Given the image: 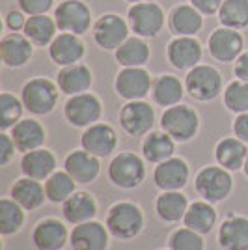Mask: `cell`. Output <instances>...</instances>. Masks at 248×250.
I'll list each match as a JSON object with an SVG mask.
<instances>
[{
  "label": "cell",
  "mask_w": 248,
  "mask_h": 250,
  "mask_svg": "<svg viewBox=\"0 0 248 250\" xmlns=\"http://www.w3.org/2000/svg\"><path fill=\"white\" fill-rule=\"evenodd\" d=\"M19 10L30 15H45L54 6V0H17Z\"/></svg>",
  "instance_id": "obj_42"
},
{
  "label": "cell",
  "mask_w": 248,
  "mask_h": 250,
  "mask_svg": "<svg viewBox=\"0 0 248 250\" xmlns=\"http://www.w3.org/2000/svg\"><path fill=\"white\" fill-rule=\"evenodd\" d=\"M24 110L26 108L22 104L21 97H15L10 92H2L0 94V129L11 131V127L22 120Z\"/></svg>",
  "instance_id": "obj_39"
},
{
  "label": "cell",
  "mask_w": 248,
  "mask_h": 250,
  "mask_svg": "<svg viewBox=\"0 0 248 250\" xmlns=\"http://www.w3.org/2000/svg\"><path fill=\"white\" fill-rule=\"evenodd\" d=\"M11 138L17 146V151L21 153H28L45 144L47 138V131L38 120L34 118H22L19 124L11 127Z\"/></svg>",
  "instance_id": "obj_26"
},
{
  "label": "cell",
  "mask_w": 248,
  "mask_h": 250,
  "mask_svg": "<svg viewBox=\"0 0 248 250\" xmlns=\"http://www.w3.org/2000/svg\"><path fill=\"white\" fill-rule=\"evenodd\" d=\"M161 129L168 133L176 142L185 144L192 140L200 131V116L190 104H174L165 108L161 116Z\"/></svg>",
  "instance_id": "obj_4"
},
{
  "label": "cell",
  "mask_w": 248,
  "mask_h": 250,
  "mask_svg": "<svg viewBox=\"0 0 248 250\" xmlns=\"http://www.w3.org/2000/svg\"><path fill=\"white\" fill-rule=\"evenodd\" d=\"M149 45L140 36L129 38L114 51V56L122 67H144L149 60Z\"/></svg>",
  "instance_id": "obj_34"
},
{
  "label": "cell",
  "mask_w": 248,
  "mask_h": 250,
  "mask_svg": "<svg viewBox=\"0 0 248 250\" xmlns=\"http://www.w3.org/2000/svg\"><path fill=\"white\" fill-rule=\"evenodd\" d=\"M84 52H86V47L83 40L77 34H69V32L58 34L54 42L49 45V58L58 67L79 63L84 58Z\"/></svg>",
  "instance_id": "obj_20"
},
{
  "label": "cell",
  "mask_w": 248,
  "mask_h": 250,
  "mask_svg": "<svg viewBox=\"0 0 248 250\" xmlns=\"http://www.w3.org/2000/svg\"><path fill=\"white\" fill-rule=\"evenodd\" d=\"M168 250H170V249H168Z\"/></svg>",
  "instance_id": "obj_50"
},
{
  "label": "cell",
  "mask_w": 248,
  "mask_h": 250,
  "mask_svg": "<svg viewBox=\"0 0 248 250\" xmlns=\"http://www.w3.org/2000/svg\"><path fill=\"white\" fill-rule=\"evenodd\" d=\"M185 83H181L176 75H161L153 81V88H151V97H153V103L168 108V106H174L179 104L183 95H185Z\"/></svg>",
  "instance_id": "obj_32"
},
{
  "label": "cell",
  "mask_w": 248,
  "mask_h": 250,
  "mask_svg": "<svg viewBox=\"0 0 248 250\" xmlns=\"http://www.w3.org/2000/svg\"><path fill=\"white\" fill-rule=\"evenodd\" d=\"M243 172H245V176L248 177V155H247V161H245V167H243Z\"/></svg>",
  "instance_id": "obj_48"
},
{
  "label": "cell",
  "mask_w": 248,
  "mask_h": 250,
  "mask_svg": "<svg viewBox=\"0 0 248 250\" xmlns=\"http://www.w3.org/2000/svg\"><path fill=\"white\" fill-rule=\"evenodd\" d=\"M144 211L135 202H118L106 211V228L120 241H131L144 229Z\"/></svg>",
  "instance_id": "obj_1"
},
{
  "label": "cell",
  "mask_w": 248,
  "mask_h": 250,
  "mask_svg": "<svg viewBox=\"0 0 248 250\" xmlns=\"http://www.w3.org/2000/svg\"><path fill=\"white\" fill-rule=\"evenodd\" d=\"M168 247L170 250H204V235L183 226L172 231L168 239Z\"/></svg>",
  "instance_id": "obj_41"
},
{
  "label": "cell",
  "mask_w": 248,
  "mask_h": 250,
  "mask_svg": "<svg viewBox=\"0 0 248 250\" xmlns=\"http://www.w3.org/2000/svg\"><path fill=\"white\" fill-rule=\"evenodd\" d=\"M26 21H28V17H26V13L21 10H10L6 13V17H4V22H6V28L11 32H21L24 30V26H26Z\"/></svg>",
  "instance_id": "obj_44"
},
{
  "label": "cell",
  "mask_w": 248,
  "mask_h": 250,
  "mask_svg": "<svg viewBox=\"0 0 248 250\" xmlns=\"http://www.w3.org/2000/svg\"><path fill=\"white\" fill-rule=\"evenodd\" d=\"M71 250H108L110 247V231L106 224L97 220H88L73 226L69 235Z\"/></svg>",
  "instance_id": "obj_14"
},
{
  "label": "cell",
  "mask_w": 248,
  "mask_h": 250,
  "mask_svg": "<svg viewBox=\"0 0 248 250\" xmlns=\"http://www.w3.org/2000/svg\"><path fill=\"white\" fill-rule=\"evenodd\" d=\"M63 170L77 181V185H90L101 174V163L99 157L81 147L67 153L63 161Z\"/></svg>",
  "instance_id": "obj_17"
},
{
  "label": "cell",
  "mask_w": 248,
  "mask_h": 250,
  "mask_svg": "<svg viewBox=\"0 0 248 250\" xmlns=\"http://www.w3.org/2000/svg\"><path fill=\"white\" fill-rule=\"evenodd\" d=\"M120 125L125 133L133 138L145 136L151 133L155 125V110L144 99L140 101H127L120 108Z\"/></svg>",
  "instance_id": "obj_11"
},
{
  "label": "cell",
  "mask_w": 248,
  "mask_h": 250,
  "mask_svg": "<svg viewBox=\"0 0 248 250\" xmlns=\"http://www.w3.org/2000/svg\"><path fill=\"white\" fill-rule=\"evenodd\" d=\"M71 231L58 219H43L40 220L32 231V243L36 250H63L69 243Z\"/></svg>",
  "instance_id": "obj_18"
},
{
  "label": "cell",
  "mask_w": 248,
  "mask_h": 250,
  "mask_svg": "<svg viewBox=\"0 0 248 250\" xmlns=\"http://www.w3.org/2000/svg\"><path fill=\"white\" fill-rule=\"evenodd\" d=\"M168 26L174 36L194 38L204 26V15L192 4H179L168 15Z\"/></svg>",
  "instance_id": "obj_28"
},
{
  "label": "cell",
  "mask_w": 248,
  "mask_h": 250,
  "mask_svg": "<svg viewBox=\"0 0 248 250\" xmlns=\"http://www.w3.org/2000/svg\"><path fill=\"white\" fill-rule=\"evenodd\" d=\"M248 155V147L243 140H239L237 136H227L218 140V144L215 146V159L217 165L222 168H226L229 172H237L243 170L245 161Z\"/></svg>",
  "instance_id": "obj_30"
},
{
  "label": "cell",
  "mask_w": 248,
  "mask_h": 250,
  "mask_svg": "<svg viewBox=\"0 0 248 250\" xmlns=\"http://www.w3.org/2000/svg\"><path fill=\"white\" fill-rule=\"evenodd\" d=\"M127 21L135 36L140 38H155L165 26V10L157 2H138L131 4L127 11Z\"/></svg>",
  "instance_id": "obj_7"
},
{
  "label": "cell",
  "mask_w": 248,
  "mask_h": 250,
  "mask_svg": "<svg viewBox=\"0 0 248 250\" xmlns=\"http://www.w3.org/2000/svg\"><path fill=\"white\" fill-rule=\"evenodd\" d=\"M58 161L56 155L47 147H38L34 151L22 153L21 159V172L22 176L38 179V181H47L49 177L56 172Z\"/></svg>",
  "instance_id": "obj_24"
},
{
  "label": "cell",
  "mask_w": 248,
  "mask_h": 250,
  "mask_svg": "<svg viewBox=\"0 0 248 250\" xmlns=\"http://www.w3.org/2000/svg\"><path fill=\"white\" fill-rule=\"evenodd\" d=\"M58 24L52 17L45 15H30L22 34L34 43V47H49L56 38Z\"/></svg>",
  "instance_id": "obj_35"
},
{
  "label": "cell",
  "mask_w": 248,
  "mask_h": 250,
  "mask_svg": "<svg viewBox=\"0 0 248 250\" xmlns=\"http://www.w3.org/2000/svg\"><path fill=\"white\" fill-rule=\"evenodd\" d=\"M224 106L233 114L248 112V83L231 81L224 90Z\"/></svg>",
  "instance_id": "obj_40"
},
{
  "label": "cell",
  "mask_w": 248,
  "mask_h": 250,
  "mask_svg": "<svg viewBox=\"0 0 248 250\" xmlns=\"http://www.w3.org/2000/svg\"><path fill=\"white\" fill-rule=\"evenodd\" d=\"M103 116V103L95 94H79L71 95L63 104V118L73 127L86 129L90 125L97 124Z\"/></svg>",
  "instance_id": "obj_8"
},
{
  "label": "cell",
  "mask_w": 248,
  "mask_h": 250,
  "mask_svg": "<svg viewBox=\"0 0 248 250\" xmlns=\"http://www.w3.org/2000/svg\"><path fill=\"white\" fill-rule=\"evenodd\" d=\"M243 47H245V38L241 36V32L226 28V26L213 30L207 40V49H209L211 58L222 63L235 62L245 52Z\"/></svg>",
  "instance_id": "obj_13"
},
{
  "label": "cell",
  "mask_w": 248,
  "mask_h": 250,
  "mask_svg": "<svg viewBox=\"0 0 248 250\" xmlns=\"http://www.w3.org/2000/svg\"><path fill=\"white\" fill-rule=\"evenodd\" d=\"M204 49L196 38L190 36H176L166 47V60L177 71H188L196 67L202 60Z\"/></svg>",
  "instance_id": "obj_15"
},
{
  "label": "cell",
  "mask_w": 248,
  "mask_h": 250,
  "mask_svg": "<svg viewBox=\"0 0 248 250\" xmlns=\"http://www.w3.org/2000/svg\"><path fill=\"white\" fill-rule=\"evenodd\" d=\"M81 147L99 159L110 157L118 147V135L112 125L97 122L84 129L81 135Z\"/></svg>",
  "instance_id": "obj_16"
},
{
  "label": "cell",
  "mask_w": 248,
  "mask_h": 250,
  "mask_svg": "<svg viewBox=\"0 0 248 250\" xmlns=\"http://www.w3.org/2000/svg\"><path fill=\"white\" fill-rule=\"evenodd\" d=\"M217 209L213 208V204H209L206 200H200V202H192L185 213V219H183V226L194 229L202 235L211 233L213 228L217 226Z\"/></svg>",
  "instance_id": "obj_33"
},
{
  "label": "cell",
  "mask_w": 248,
  "mask_h": 250,
  "mask_svg": "<svg viewBox=\"0 0 248 250\" xmlns=\"http://www.w3.org/2000/svg\"><path fill=\"white\" fill-rule=\"evenodd\" d=\"M56 84L63 95H79L86 94L93 84L92 69L84 63H73L67 67H62L56 75Z\"/></svg>",
  "instance_id": "obj_22"
},
{
  "label": "cell",
  "mask_w": 248,
  "mask_h": 250,
  "mask_svg": "<svg viewBox=\"0 0 248 250\" xmlns=\"http://www.w3.org/2000/svg\"><path fill=\"white\" fill-rule=\"evenodd\" d=\"M108 179L124 190L138 188L145 179V159L133 151H120L108 165Z\"/></svg>",
  "instance_id": "obj_3"
},
{
  "label": "cell",
  "mask_w": 248,
  "mask_h": 250,
  "mask_svg": "<svg viewBox=\"0 0 248 250\" xmlns=\"http://www.w3.org/2000/svg\"><path fill=\"white\" fill-rule=\"evenodd\" d=\"M125 2H131V4H138V2H145V0H125Z\"/></svg>",
  "instance_id": "obj_49"
},
{
  "label": "cell",
  "mask_w": 248,
  "mask_h": 250,
  "mask_svg": "<svg viewBox=\"0 0 248 250\" xmlns=\"http://www.w3.org/2000/svg\"><path fill=\"white\" fill-rule=\"evenodd\" d=\"M233 135L248 146V112L235 116V120H233Z\"/></svg>",
  "instance_id": "obj_46"
},
{
  "label": "cell",
  "mask_w": 248,
  "mask_h": 250,
  "mask_svg": "<svg viewBox=\"0 0 248 250\" xmlns=\"http://www.w3.org/2000/svg\"><path fill=\"white\" fill-rule=\"evenodd\" d=\"M218 245L222 250H248V217L227 215L218 228Z\"/></svg>",
  "instance_id": "obj_23"
},
{
  "label": "cell",
  "mask_w": 248,
  "mask_h": 250,
  "mask_svg": "<svg viewBox=\"0 0 248 250\" xmlns=\"http://www.w3.org/2000/svg\"><path fill=\"white\" fill-rule=\"evenodd\" d=\"M185 90L194 101L209 103L222 94V75L213 65L198 63L186 73Z\"/></svg>",
  "instance_id": "obj_5"
},
{
  "label": "cell",
  "mask_w": 248,
  "mask_h": 250,
  "mask_svg": "<svg viewBox=\"0 0 248 250\" xmlns=\"http://www.w3.org/2000/svg\"><path fill=\"white\" fill-rule=\"evenodd\" d=\"M194 188L198 196L209 204H220L231 194L233 179L229 170L222 167H204L194 177Z\"/></svg>",
  "instance_id": "obj_6"
},
{
  "label": "cell",
  "mask_w": 248,
  "mask_h": 250,
  "mask_svg": "<svg viewBox=\"0 0 248 250\" xmlns=\"http://www.w3.org/2000/svg\"><path fill=\"white\" fill-rule=\"evenodd\" d=\"M54 21L60 32L83 36L92 26V10L83 0H62L54 10Z\"/></svg>",
  "instance_id": "obj_10"
},
{
  "label": "cell",
  "mask_w": 248,
  "mask_h": 250,
  "mask_svg": "<svg viewBox=\"0 0 248 250\" xmlns=\"http://www.w3.org/2000/svg\"><path fill=\"white\" fill-rule=\"evenodd\" d=\"M24 226V209L11 198L0 200V233L10 237L19 233Z\"/></svg>",
  "instance_id": "obj_36"
},
{
  "label": "cell",
  "mask_w": 248,
  "mask_h": 250,
  "mask_svg": "<svg viewBox=\"0 0 248 250\" xmlns=\"http://www.w3.org/2000/svg\"><path fill=\"white\" fill-rule=\"evenodd\" d=\"M233 73L239 81H245L248 83V51H245L237 60H235V65H233Z\"/></svg>",
  "instance_id": "obj_47"
},
{
  "label": "cell",
  "mask_w": 248,
  "mask_h": 250,
  "mask_svg": "<svg viewBox=\"0 0 248 250\" xmlns=\"http://www.w3.org/2000/svg\"><path fill=\"white\" fill-rule=\"evenodd\" d=\"M15 149H17V146H15L11 135H8L6 131H2L0 133V167L10 165L11 159L15 157Z\"/></svg>",
  "instance_id": "obj_43"
},
{
  "label": "cell",
  "mask_w": 248,
  "mask_h": 250,
  "mask_svg": "<svg viewBox=\"0 0 248 250\" xmlns=\"http://www.w3.org/2000/svg\"><path fill=\"white\" fill-rule=\"evenodd\" d=\"M129 21L118 13H104L93 24V42L103 51H116L122 43L129 40Z\"/></svg>",
  "instance_id": "obj_9"
},
{
  "label": "cell",
  "mask_w": 248,
  "mask_h": 250,
  "mask_svg": "<svg viewBox=\"0 0 248 250\" xmlns=\"http://www.w3.org/2000/svg\"><path fill=\"white\" fill-rule=\"evenodd\" d=\"M224 0H190V4L196 8L202 15H218Z\"/></svg>",
  "instance_id": "obj_45"
},
{
  "label": "cell",
  "mask_w": 248,
  "mask_h": 250,
  "mask_svg": "<svg viewBox=\"0 0 248 250\" xmlns=\"http://www.w3.org/2000/svg\"><path fill=\"white\" fill-rule=\"evenodd\" d=\"M0 56H2L4 65L10 69L24 67L34 56V43L19 32L8 34L0 42Z\"/></svg>",
  "instance_id": "obj_21"
},
{
  "label": "cell",
  "mask_w": 248,
  "mask_h": 250,
  "mask_svg": "<svg viewBox=\"0 0 248 250\" xmlns=\"http://www.w3.org/2000/svg\"><path fill=\"white\" fill-rule=\"evenodd\" d=\"M188 206L190 204L181 190H163L155 200V213L163 222L176 224L185 219Z\"/></svg>",
  "instance_id": "obj_31"
},
{
  "label": "cell",
  "mask_w": 248,
  "mask_h": 250,
  "mask_svg": "<svg viewBox=\"0 0 248 250\" xmlns=\"http://www.w3.org/2000/svg\"><path fill=\"white\" fill-rule=\"evenodd\" d=\"M58 95H60L58 84L52 83L47 77H36L22 86L21 101L30 114L47 116L56 108Z\"/></svg>",
  "instance_id": "obj_2"
},
{
  "label": "cell",
  "mask_w": 248,
  "mask_h": 250,
  "mask_svg": "<svg viewBox=\"0 0 248 250\" xmlns=\"http://www.w3.org/2000/svg\"><path fill=\"white\" fill-rule=\"evenodd\" d=\"M45 192H47V200L49 202H52V204H63L71 194L77 192V181L65 170H56L45 181Z\"/></svg>",
  "instance_id": "obj_37"
},
{
  "label": "cell",
  "mask_w": 248,
  "mask_h": 250,
  "mask_svg": "<svg viewBox=\"0 0 248 250\" xmlns=\"http://www.w3.org/2000/svg\"><path fill=\"white\" fill-rule=\"evenodd\" d=\"M190 177V168L185 159L172 157L161 165H155L153 181L161 190H183Z\"/></svg>",
  "instance_id": "obj_19"
},
{
  "label": "cell",
  "mask_w": 248,
  "mask_h": 250,
  "mask_svg": "<svg viewBox=\"0 0 248 250\" xmlns=\"http://www.w3.org/2000/svg\"><path fill=\"white\" fill-rule=\"evenodd\" d=\"M153 79L145 67H124L116 75L114 90L125 101H140L151 94Z\"/></svg>",
  "instance_id": "obj_12"
},
{
  "label": "cell",
  "mask_w": 248,
  "mask_h": 250,
  "mask_svg": "<svg viewBox=\"0 0 248 250\" xmlns=\"http://www.w3.org/2000/svg\"><path fill=\"white\" fill-rule=\"evenodd\" d=\"M176 140L172 136L161 131H151L142 140V157L151 165H161L168 159H172L176 153Z\"/></svg>",
  "instance_id": "obj_29"
},
{
  "label": "cell",
  "mask_w": 248,
  "mask_h": 250,
  "mask_svg": "<svg viewBox=\"0 0 248 250\" xmlns=\"http://www.w3.org/2000/svg\"><path fill=\"white\" fill-rule=\"evenodd\" d=\"M10 196L24 211H36L45 204L47 192H45V185H41V181L22 176L11 185Z\"/></svg>",
  "instance_id": "obj_27"
},
{
  "label": "cell",
  "mask_w": 248,
  "mask_h": 250,
  "mask_svg": "<svg viewBox=\"0 0 248 250\" xmlns=\"http://www.w3.org/2000/svg\"><path fill=\"white\" fill-rule=\"evenodd\" d=\"M97 202L90 192L86 190H77L69 198L62 204V215L63 220L69 222L73 226L83 224L88 220H95L97 217Z\"/></svg>",
  "instance_id": "obj_25"
},
{
  "label": "cell",
  "mask_w": 248,
  "mask_h": 250,
  "mask_svg": "<svg viewBox=\"0 0 248 250\" xmlns=\"http://www.w3.org/2000/svg\"><path fill=\"white\" fill-rule=\"evenodd\" d=\"M218 21L226 28L243 30L248 26V0H224L218 11Z\"/></svg>",
  "instance_id": "obj_38"
}]
</instances>
